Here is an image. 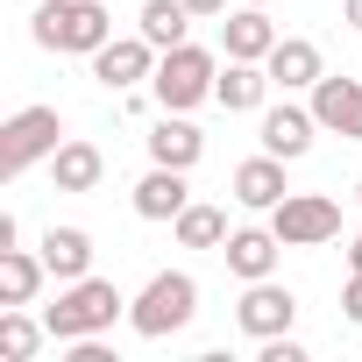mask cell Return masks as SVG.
I'll return each instance as SVG.
<instances>
[{"label": "cell", "instance_id": "cell-1", "mask_svg": "<svg viewBox=\"0 0 362 362\" xmlns=\"http://www.w3.org/2000/svg\"><path fill=\"white\" fill-rule=\"evenodd\" d=\"M128 313V298L114 291V277H71L64 291H57V305H43V327H50V341H86V334H107L114 320Z\"/></svg>", "mask_w": 362, "mask_h": 362}, {"label": "cell", "instance_id": "cell-2", "mask_svg": "<svg viewBox=\"0 0 362 362\" xmlns=\"http://www.w3.org/2000/svg\"><path fill=\"white\" fill-rule=\"evenodd\" d=\"M192 313H199L192 270H156V277L128 298V327H135L142 341H170L177 327H192Z\"/></svg>", "mask_w": 362, "mask_h": 362}, {"label": "cell", "instance_id": "cell-3", "mask_svg": "<svg viewBox=\"0 0 362 362\" xmlns=\"http://www.w3.org/2000/svg\"><path fill=\"white\" fill-rule=\"evenodd\" d=\"M29 36L43 50H64V57H93L100 43H114V15L100 8V0H43Z\"/></svg>", "mask_w": 362, "mask_h": 362}, {"label": "cell", "instance_id": "cell-4", "mask_svg": "<svg viewBox=\"0 0 362 362\" xmlns=\"http://www.w3.org/2000/svg\"><path fill=\"white\" fill-rule=\"evenodd\" d=\"M214 86H221V64H214V50H199V43L163 50V57H156V78H149L156 107H170V114H192L199 100H214Z\"/></svg>", "mask_w": 362, "mask_h": 362}, {"label": "cell", "instance_id": "cell-5", "mask_svg": "<svg viewBox=\"0 0 362 362\" xmlns=\"http://www.w3.org/2000/svg\"><path fill=\"white\" fill-rule=\"evenodd\" d=\"M57 142H64L57 107H22V114H8V128H0V170L22 177L29 163H50V156H57Z\"/></svg>", "mask_w": 362, "mask_h": 362}, {"label": "cell", "instance_id": "cell-6", "mask_svg": "<svg viewBox=\"0 0 362 362\" xmlns=\"http://www.w3.org/2000/svg\"><path fill=\"white\" fill-rule=\"evenodd\" d=\"M270 228H277L284 249H320V242L341 235V206L327 192H291L284 206H270Z\"/></svg>", "mask_w": 362, "mask_h": 362}, {"label": "cell", "instance_id": "cell-7", "mask_svg": "<svg viewBox=\"0 0 362 362\" xmlns=\"http://www.w3.org/2000/svg\"><path fill=\"white\" fill-rule=\"evenodd\" d=\"M156 57H163V50L135 29V36H114V43L93 50V78H100L107 93H135L142 78H156Z\"/></svg>", "mask_w": 362, "mask_h": 362}, {"label": "cell", "instance_id": "cell-8", "mask_svg": "<svg viewBox=\"0 0 362 362\" xmlns=\"http://www.w3.org/2000/svg\"><path fill=\"white\" fill-rule=\"evenodd\" d=\"M291 320H298V298L277 284V277H256L249 291H242V305H235V327L249 334V341H270V334H291Z\"/></svg>", "mask_w": 362, "mask_h": 362}, {"label": "cell", "instance_id": "cell-9", "mask_svg": "<svg viewBox=\"0 0 362 362\" xmlns=\"http://www.w3.org/2000/svg\"><path fill=\"white\" fill-rule=\"evenodd\" d=\"M263 71H270V86H277V93H313V86L327 78L320 43H305V36H277V50L263 57Z\"/></svg>", "mask_w": 362, "mask_h": 362}, {"label": "cell", "instance_id": "cell-10", "mask_svg": "<svg viewBox=\"0 0 362 362\" xmlns=\"http://www.w3.org/2000/svg\"><path fill=\"white\" fill-rule=\"evenodd\" d=\"M313 114H320L327 135L362 142V78H320L313 86Z\"/></svg>", "mask_w": 362, "mask_h": 362}, {"label": "cell", "instance_id": "cell-11", "mask_svg": "<svg viewBox=\"0 0 362 362\" xmlns=\"http://www.w3.org/2000/svg\"><path fill=\"white\" fill-rule=\"evenodd\" d=\"M313 135H320V114L313 107H263V149L270 156H284V163H298L305 149H313Z\"/></svg>", "mask_w": 362, "mask_h": 362}, {"label": "cell", "instance_id": "cell-12", "mask_svg": "<svg viewBox=\"0 0 362 362\" xmlns=\"http://www.w3.org/2000/svg\"><path fill=\"white\" fill-rule=\"evenodd\" d=\"M235 199L249 206V214H270V206H284L291 199V185H284V156H249V163H235Z\"/></svg>", "mask_w": 362, "mask_h": 362}, {"label": "cell", "instance_id": "cell-13", "mask_svg": "<svg viewBox=\"0 0 362 362\" xmlns=\"http://www.w3.org/2000/svg\"><path fill=\"white\" fill-rule=\"evenodd\" d=\"M192 206V185H185V170H170V163H149L142 170V185H135V214L142 221H177Z\"/></svg>", "mask_w": 362, "mask_h": 362}, {"label": "cell", "instance_id": "cell-14", "mask_svg": "<svg viewBox=\"0 0 362 362\" xmlns=\"http://www.w3.org/2000/svg\"><path fill=\"white\" fill-rule=\"evenodd\" d=\"M221 50L242 57V64H263V57L277 50V22H270L263 8H249V0H242V8L221 22Z\"/></svg>", "mask_w": 362, "mask_h": 362}, {"label": "cell", "instance_id": "cell-15", "mask_svg": "<svg viewBox=\"0 0 362 362\" xmlns=\"http://www.w3.org/2000/svg\"><path fill=\"white\" fill-rule=\"evenodd\" d=\"M199 156H206V135H199V128H192L185 114H170V107H163V121L149 128V163H170V170H192Z\"/></svg>", "mask_w": 362, "mask_h": 362}, {"label": "cell", "instance_id": "cell-16", "mask_svg": "<svg viewBox=\"0 0 362 362\" xmlns=\"http://www.w3.org/2000/svg\"><path fill=\"white\" fill-rule=\"evenodd\" d=\"M277 249H284V242H277V228H235L221 256H228V270H235L242 284H256V277H270V270H277Z\"/></svg>", "mask_w": 362, "mask_h": 362}, {"label": "cell", "instance_id": "cell-17", "mask_svg": "<svg viewBox=\"0 0 362 362\" xmlns=\"http://www.w3.org/2000/svg\"><path fill=\"white\" fill-rule=\"evenodd\" d=\"M36 256L50 263V277H57V284L93 277V235H86V228H50V235L36 242Z\"/></svg>", "mask_w": 362, "mask_h": 362}, {"label": "cell", "instance_id": "cell-18", "mask_svg": "<svg viewBox=\"0 0 362 362\" xmlns=\"http://www.w3.org/2000/svg\"><path fill=\"white\" fill-rule=\"evenodd\" d=\"M214 100H221L228 114H263V100H270V71H263V64H242V57H228V71H221Z\"/></svg>", "mask_w": 362, "mask_h": 362}, {"label": "cell", "instance_id": "cell-19", "mask_svg": "<svg viewBox=\"0 0 362 362\" xmlns=\"http://www.w3.org/2000/svg\"><path fill=\"white\" fill-rule=\"evenodd\" d=\"M50 177H57V192H93L100 177H107V156H100L93 142H57Z\"/></svg>", "mask_w": 362, "mask_h": 362}, {"label": "cell", "instance_id": "cell-20", "mask_svg": "<svg viewBox=\"0 0 362 362\" xmlns=\"http://www.w3.org/2000/svg\"><path fill=\"white\" fill-rule=\"evenodd\" d=\"M43 277H50L43 256H29V249H0V305H29V298L43 291Z\"/></svg>", "mask_w": 362, "mask_h": 362}, {"label": "cell", "instance_id": "cell-21", "mask_svg": "<svg viewBox=\"0 0 362 362\" xmlns=\"http://www.w3.org/2000/svg\"><path fill=\"white\" fill-rule=\"evenodd\" d=\"M185 22H199L185 0H142V36H149L156 50H177V43H185Z\"/></svg>", "mask_w": 362, "mask_h": 362}, {"label": "cell", "instance_id": "cell-22", "mask_svg": "<svg viewBox=\"0 0 362 362\" xmlns=\"http://www.w3.org/2000/svg\"><path fill=\"white\" fill-rule=\"evenodd\" d=\"M43 341H50V327H43V320H29L22 305H0V355H8V362H29Z\"/></svg>", "mask_w": 362, "mask_h": 362}, {"label": "cell", "instance_id": "cell-23", "mask_svg": "<svg viewBox=\"0 0 362 362\" xmlns=\"http://www.w3.org/2000/svg\"><path fill=\"white\" fill-rule=\"evenodd\" d=\"M170 228H177V242H185V249H228V214H221V206H199V199H192Z\"/></svg>", "mask_w": 362, "mask_h": 362}, {"label": "cell", "instance_id": "cell-24", "mask_svg": "<svg viewBox=\"0 0 362 362\" xmlns=\"http://www.w3.org/2000/svg\"><path fill=\"white\" fill-rule=\"evenodd\" d=\"M263 362H305V341H291V334H270V341H263Z\"/></svg>", "mask_w": 362, "mask_h": 362}, {"label": "cell", "instance_id": "cell-25", "mask_svg": "<svg viewBox=\"0 0 362 362\" xmlns=\"http://www.w3.org/2000/svg\"><path fill=\"white\" fill-rule=\"evenodd\" d=\"M341 313H348V320H362V270L348 277V291H341Z\"/></svg>", "mask_w": 362, "mask_h": 362}, {"label": "cell", "instance_id": "cell-26", "mask_svg": "<svg viewBox=\"0 0 362 362\" xmlns=\"http://www.w3.org/2000/svg\"><path fill=\"white\" fill-rule=\"evenodd\" d=\"M185 8H192L199 22H214V15H228V0H185Z\"/></svg>", "mask_w": 362, "mask_h": 362}, {"label": "cell", "instance_id": "cell-27", "mask_svg": "<svg viewBox=\"0 0 362 362\" xmlns=\"http://www.w3.org/2000/svg\"><path fill=\"white\" fill-rule=\"evenodd\" d=\"M341 22H348V29H362V0H341Z\"/></svg>", "mask_w": 362, "mask_h": 362}, {"label": "cell", "instance_id": "cell-28", "mask_svg": "<svg viewBox=\"0 0 362 362\" xmlns=\"http://www.w3.org/2000/svg\"><path fill=\"white\" fill-rule=\"evenodd\" d=\"M348 270H362V235H355V249H348Z\"/></svg>", "mask_w": 362, "mask_h": 362}, {"label": "cell", "instance_id": "cell-29", "mask_svg": "<svg viewBox=\"0 0 362 362\" xmlns=\"http://www.w3.org/2000/svg\"><path fill=\"white\" fill-rule=\"evenodd\" d=\"M249 8H270V0H249Z\"/></svg>", "mask_w": 362, "mask_h": 362}, {"label": "cell", "instance_id": "cell-30", "mask_svg": "<svg viewBox=\"0 0 362 362\" xmlns=\"http://www.w3.org/2000/svg\"><path fill=\"white\" fill-rule=\"evenodd\" d=\"M355 199H362V177H355Z\"/></svg>", "mask_w": 362, "mask_h": 362}]
</instances>
